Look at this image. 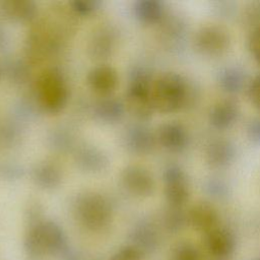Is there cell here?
<instances>
[{
  "mask_svg": "<svg viewBox=\"0 0 260 260\" xmlns=\"http://www.w3.org/2000/svg\"><path fill=\"white\" fill-rule=\"evenodd\" d=\"M24 253L30 260L62 256L68 249L67 238L62 228L51 220H37L25 233Z\"/></svg>",
  "mask_w": 260,
  "mask_h": 260,
  "instance_id": "1",
  "label": "cell"
},
{
  "mask_svg": "<svg viewBox=\"0 0 260 260\" xmlns=\"http://www.w3.org/2000/svg\"><path fill=\"white\" fill-rule=\"evenodd\" d=\"M73 212L76 220L91 232L104 231L113 218L111 202L107 197L95 192L78 195L73 204Z\"/></svg>",
  "mask_w": 260,
  "mask_h": 260,
  "instance_id": "2",
  "label": "cell"
},
{
  "mask_svg": "<svg viewBox=\"0 0 260 260\" xmlns=\"http://www.w3.org/2000/svg\"><path fill=\"white\" fill-rule=\"evenodd\" d=\"M187 98V82L178 73H162L152 82L151 100L155 111L164 114L177 112L185 105Z\"/></svg>",
  "mask_w": 260,
  "mask_h": 260,
  "instance_id": "3",
  "label": "cell"
},
{
  "mask_svg": "<svg viewBox=\"0 0 260 260\" xmlns=\"http://www.w3.org/2000/svg\"><path fill=\"white\" fill-rule=\"evenodd\" d=\"M152 82L153 80L144 68H135L131 73L127 105L129 111L141 120L148 119L154 111L151 100Z\"/></svg>",
  "mask_w": 260,
  "mask_h": 260,
  "instance_id": "4",
  "label": "cell"
},
{
  "mask_svg": "<svg viewBox=\"0 0 260 260\" xmlns=\"http://www.w3.org/2000/svg\"><path fill=\"white\" fill-rule=\"evenodd\" d=\"M39 98L42 106L49 113L62 111L68 102V88L62 74L51 69L39 80Z\"/></svg>",
  "mask_w": 260,
  "mask_h": 260,
  "instance_id": "5",
  "label": "cell"
},
{
  "mask_svg": "<svg viewBox=\"0 0 260 260\" xmlns=\"http://www.w3.org/2000/svg\"><path fill=\"white\" fill-rule=\"evenodd\" d=\"M194 46L206 57H218L230 49L231 37L220 25L205 24L195 32Z\"/></svg>",
  "mask_w": 260,
  "mask_h": 260,
  "instance_id": "6",
  "label": "cell"
},
{
  "mask_svg": "<svg viewBox=\"0 0 260 260\" xmlns=\"http://www.w3.org/2000/svg\"><path fill=\"white\" fill-rule=\"evenodd\" d=\"M162 178L168 206L183 207L190 195L189 183L185 172L178 165H169L164 171Z\"/></svg>",
  "mask_w": 260,
  "mask_h": 260,
  "instance_id": "7",
  "label": "cell"
},
{
  "mask_svg": "<svg viewBox=\"0 0 260 260\" xmlns=\"http://www.w3.org/2000/svg\"><path fill=\"white\" fill-rule=\"evenodd\" d=\"M121 181L124 188L136 197L151 196L155 189V182L150 172L136 165L128 166L123 170Z\"/></svg>",
  "mask_w": 260,
  "mask_h": 260,
  "instance_id": "8",
  "label": "cell"
},
{
  "mask_svg": "<svg viewBox=\"0 0 260 260\" xmlns=\"http://www.w3.org/2000/svg\"><path fill=\"white\" fill-rule=\"evenodd\" d=\"M158 143L170 152H182L189 144V134L186 127L175 121L164 123L156 133Z\"/></svg>",
  "mask_w": 260,
  "mask_h": 260,
  "instance_id": "9",
  "label": "cell"
},
{
  "mask_svg": "<svg viewBox=\"0 0 260 260\" xmlns=\"http://www.w3.org/2000/svg\"><path fill=\"white\" fill-rule=\"evenodd\" d=\"M187 221L193 230L205 235L218 226L219 215L212 204L206 201H199L187 211Z\"/></svg>",
  "mask_w": 260,
  "mask_h": 260,
  "instance_id": "10",
  "label": "cell"
},
{
  "mask_svg": "<svg viewBox=\"0 0 260 260\" xmlns=\"http://www.w3.org/2000/svg\"><path fill=\"white\" fill-rule=\"evenodd\" d=\"M205 246L210 255L224 259L234 253L236 238L230 229L218 225L205 234Z\"/></svg>",
  "mask_w": 260,
  "mask_h": 260,
  "instance_id": "11",
  "label": "cell"
},
{
  "mask_svg": "<svg viewBox=\"0 0 260 260\" xmlns=\"http://www.w3.org/2000/svg\"><path fill=\"white\" fill-rule=\"evenodd\" d=\"M159 240L160 237L157 228L147 220L136 223L130 233V245L134 246L145 255L153 252L158 247Z\"/></svg>",
  "mask_w": 260,
  "mask_h": 260,
  "instance_id": "12",
  "label": "cell"
},
{
  "mask_svg": "<svg viewBox=\"0 0 260 260\" xmlns=\"http://www.w3.org/2000/svg\"><path fill=\"white\" fill-rule=\"evenodd\" d=\"M124 140L129 151L136 154H146L153 149L156 136L143 125H133L126 130Z\"/></svg>",
  "mask_w": 260,
  "mask_h": 260,
  "instance_id": "13",
  "label": "cell"
},
{
  "mask_svg": "<svg viewBox=\"0 0 260 260\" xmlns=\"http://www.w3.org/2000/svg\"><path fill=\"white\" fill-rule=\"evenodd\" d=\"M239 114V106L234 100H220L212 106L209 112V122L217 130H226L237 122Z\"/></svg>",
  "mask_w": 260,
  "mask_h": 260,
  "instance_id": "14",
  "label": "cell"
},
{
  "mask_svg": "<svg viewBox=\"0 0 260 260\" xmlns=\"http://www.w3.org/2000/svg\"><path fill=\"white\" fill-rule=\"evenodd\" d=\"M87 82L96 93L108 96L118 84V74L116 70L108 65L96 66L91 69L87 76Z\"/></svg>",
  "mask_w": 260,
  "mask_h": 260,
  "instance_id": "15",
  "label": "cell"
},
{
  "mask_svg": "<svg viewBox=\"0 0 260 260\" xmlns=\"http://www.w3.org/2000/svg\"><path fill=\"white\" fill-rule=\"evenodd\" d=\"M234 144L222 138L211 140L205 148V159L212 168H224L235 158Z\"/></svg>",
  "mask_w": 260,
  "mask_h": 260,
  "instance_id": "16",
  "label": "cell"
},
{
  "mask_svg": "<svg viewBox=\"0 0 260 260\" xmlns=\"http://www.w3.org/2000/svg\"><path fill=\"white\" fill-rule=\"evenodd\" d=\"M32 179L38 186L44 189H53L60 185L62 173L57 165L44 161L35 167L32 171Z\"/></svg>",
  "mask_w": 260,
  "mask_h": 260,
  "instance_id": "17",
  "label": "cell"
},
{
  "mask_svg": "<svg viewBox=\"0 0 260 260\" xmlns=\"http://www.w3.org/2000/svg\"><path fill=\"white\" fill-rule=\"evenodd\" d=\"M125 113L124 104L115 98L106 96L100 100L94 106L96 118L105 123L119 122Z\"/></svg>",
  "mask_w": 260,
  "mask_h": 260,
  "instance_id": "18",
  "label": "cell"
},
{
  "mask_svg": "<svg viewBox=\"0 0 260 260\" xmlns=\"http://www.w3.org/2000/svg\"><path fill=\"white\" fill-rule=\"evenodd\" d=\"M0 8L8 18L14 21L30 20L37 11L35 2L26 0L1 1Z\"/></svg>",
  "mask_w": 260,
  "mask_h": 260,
  "instance_id": "19",
  "label": "cell"
},
{
  "mask_svg": "<svg viewBox=\"0 0 260 260\" xmlns=\"http://www.w3.org/2000/svg\"><path fill=\"white\" fill-rule=\"evenodd\" d=\"M136 18L146 24H153L161 20L165 7L158 0H138L133 6Z\"/></svg>",
  "mask_w": 260,
  "mask_h": 260,
  "instance_id": "20",
  "label": "cell"
},
{
  "mask_svg": "<svg viewBox=\"0 0 260 260\" xmlns=\"http://www.w3.org/2000/svg\"><path fill=\"white\" fill-rule=\"evenodd\" d=\"M78 166L88 172H100L107 167V156L96 147L83 146L76 153Z\"/></svg>",
  "mask_w": 260,
  "mask_h": 260,
  "instance_id": "21",
  "label": "cell"
},
{
  "mask_svg": "<svg viewBox=\"0 0 260 260\" xmlns=\"http://www.w3.org/2000/svg\"><path fill=\"white\" fill-rule=\"evenodd\" d=\"M245 80V73L238 67L224 68L218 75L220 88L230 94L240 92L244 87Z\"/></svg>",
  "mask_w": 260,
  "mask_h": 260,
  "instance_id": "22",
  "label": "cell"
},
{
  "mask_svg": "<svg viewBox=\"0 0 260 260\" xmlns=\"http://www.w3.org/2000/svg\"><path fill=\"white\" fill-rule=\"evenodd\" d=\"M183 207L168 206L162 215V224L170 233H177L184 229L187 221V212H184Z\"/></svg>",
  "mask_w": 260,
  "mask_h": 260,
  "instance_id": "23",
  "label": "cell"
},
{
  "mask_svg": "<svg viewBox=\"0 0 260 260\" xmlns=\"http://www.w3.org/2000/svg\"><path fill=\"white\" fill-rule=\"evenodd\" d=\"M171 260H200L198 249L190 242L181 241L171 250Z\"/></svg>",
  "mask_w": 260,
  "mask_h": 260,
  "instance_id": "24",
  "label": "cell"
},
{
  "mask_svg": "<svg viewBox=\"0 0 260 260\" xmlns=\"http://www.w3.org/2000/svg\"><path fill=\"white\" fill-rule=\"evenodd\" d=\"M145 254L132 245H127L115 252L110 260H145Z\"/></svg>",
  "mask_w": 260,
  "mask_h": 260,
  "instance_id": "25",
  "label": "cell"
},
{
  "mask_svg": "<svg viewBox=\"0 0 260 260\" xmlns=\"http://www.w3.org/2000/svg\"><path fill=\"white\" fill-rule=\"evenodd\" d=\"M101 4L102 2L99 0H75L71 2L72 9L80 15H87L94 12Z\"/></svg>",
  "mask_w": 260,
  "mask_h": 260,
  "instance_id": "26",
  "label": "cell"
},
{
  "mask_svg": "<svg viewBox=\"0 0 260 260\" xmlns=\"http://www.w3.org/2000/svg\"><path fill=\"white\" fill-rule=\"evenodd\" d=\"M248 47L254 60L260 64V24L256 25L250 32Z\"/></svg>",
  "mask_w": 260,
  "mask_h": 260,
  "instance_id": "27",
  "label": "cell"
},
{
  "mask_svg": "<svg viewBox=\"0 0 260 260\" xmlns=\"http://www.w3.org/2000/svg\"><path fill=\"white\" fill-rule=\"evenodd\" d=\"M248 95L251 103L260 111V73H258L248 86Z\"/></svg>",
  "mask_w": 260,
  "mask_h": 260,
  "instance_id": "28",
  "label": "cell"
},
{
  "mask_svg": "<svg viewBox=\"0 0 260 260\" xmlns=\"http://www.w3.org/2000/svg\"><path fill=\"white\" fill-rule=\"evenodd\" d=\"M247 133L251 141L260 144V117L255 118L250 122Z\"/></svg>",
  "mask_w": 260,
  "mask_h": 260,
  "instance_id": "29",
  "label": "cell"
},
{
  "mask_svg": "<svg viewBox=\"0 0 260 260\" xmlns=\"http://www.w3.org/2000/svg\"><path fill=\"white\" fill-rule=\"evenodd\" d=\"M207 189H208V192L212 194V196H216V197H221L226 192V186L221 181H217V180L210 181L207 185Z\"/></svg>",
  "mask_w": 260,
  "mask_h": 260,
  "instance_id": "30",
  "label": "cell"
},
{
  "mask_svg": "<svg viewBox=\"0 0 260 260\" xmlns=\"http://www.w3.org/2000/svg\"><path fill=\"white\" fill-rule=\"evenodd\" d=\"M255 5L256 6L252 5L250 12L248 13V17L252 18V21L260 19V3H256Z\"/></svg>",
  "mask_w": 260,
  "mask_h": 260,
  "instance_id": "31",
  "label": "cell"
},
{
  "mask_svg": "<svg viewBox=\"0 0 260 260\" xmlns=\"http://www.w3.org/2000/svg\"><path fill=\"white\" fill-rule=\"evenodd\" d=\"M253 260H260V256H258V257H256V258H254Z\"/></svg>",
  "mask_w": 260,
  "mask_h": 260,
  "instance_id": "32",
  "label": "cell"
}]
</instances>
